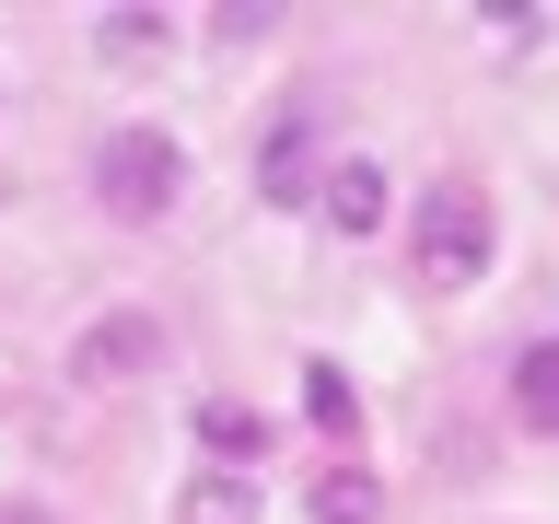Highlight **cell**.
<instances>
[{
  "label": "cell",
  "instance_id": "6da1fadb",
  "mask_svg": "<svg viewBox=\"0 0 559 524\" xmlns=\"http://www.w3.org/2000/svg\"><path fill=\"white\" fill-rule=\"evenodd\" d=\"M94 199L117 210V222H164V210L187 199V140L175 129H105L94 140Z\"/></svg>",
  "mask_w": 559,
  "mask_h": 524
},
{
  "label": "cell",
  "instance_id": "ba28073f",
  "mask_svg": "<svg viewBox=\"0 0 559 524\" xmlns=\"http://www.w3.org/2000/svg\"><path fill=\"white\" fill-rule=\"evenodd\" d=\"M304 419L326 443H349V431H361V384H349L338 361H304Z\"/></svg>",
  "mask_w": 559,
  "mask_h": 524
},
{
  "label": "cell",
  "instance_id": "9c48e42d",
  "mask_svg": "<svg viewBox=\"0 0 559 524\" xmlns=\"http://www.w3.org/2000/svg\"><path fill=\"white\" fill-rule=\"evenodd\" d=\"M175 513H187V524H257V489H245V466H199Z\"/></svg>",
  "mask_w": 559,
  "mask_h": 524
},
{
  "label": "cell",
  "instance_id": "277c9868",
  "mask_svg": "<svg viewBox=\"0 0 559 524\" xmlns=\"http://www.w3.org/2000/svg\"><path fill=\"white\" fill-rule=\"evenodd\" d=\"M152 361H164V314H152V303H105L94 326H82V338H70V373H82V384H117V373H152Z\"/></svg>",
  "mask_w": 559,
  "mask_h": 524
},
{
  "label": "cell",
  "instance_id": "5b68a950",
  "mask_svg": "<svg viewBox=\"0 0 559 524\" xmlns=\"http://www.w3.org/2000/svg\"><path fill=\"white\" fill-rule=\"evenodd\" d=\"M326 234H384V164L373 152H338V175H326Z\"/></svg>",
  "mask_w": 559,
  "mask_h": 524
},
{
  "label": "cell",
  "instance_id": "52a82bcc",
  "mask_svg": "<svg viewBox=\"0 0 559 524\" xmlns=\"http://www.w3.org/2000/svg\"><path fill=\"white\" fill-rule=\"evenodd\" d=\"M257 443H269V419H257V408L199 396V454H210V466H257Z\"/></svg>",
  "mask_w": 559,
  "mask_h": 524
},
{
  "label": "cell",
  "instance_id": "8fae6325",
  "mask_svg": "<svg viewBox=\"0 0 559 524\" xmlns=\"http://www.w3.org/2000/svg\"><path fill=\"white\" fill-rule=\"evenodd\" d=\"M0 524H59V513H35V501H0Z\"/></svg>",
  "mask_w": 559,
  "mask_h": 524
},
{
  "label": "cell",
  "instance_id": "8992f818",
  "mask_svg": "<svg viewBox=\"0 0 559 524\" xmlns=\"http://www.w3.org/2000/svg\"><path fill=\"white\" fill-rule=\"evenodd\" d=\"M513 419L559 443V338H524L513 349Z\"/></svg>",
  "mask_w": 559,
  "mask_h": 524
},
{
  "label": "cell",
  "instance_id": "30bf717a",
  "mask_svg": "<svg viewBox=\"0 0 559 524\" xmlns=\"http://www.w3.org/2000/svg\"><path fill=\"white\" fill-rule=\"evenodd\" d=\"M314 524H384L373 466H326V478H314Z\"/></svg>",
  "mask_w": 559,
  "mask_h": 524
},
{
  "label": "cell",
  "instance_id": "3957f363",
  "mask_svg": "<svg viewBox=\"0 0 559 524\" xmlns=\"http://www.w3.org/2000/svg\"><path fill=\"white\" fill-rule=\"evenodd\" d=\"M326 129H314V105H280L269 117V140H257V199L269 210H304V199H326Z\"/></svg>",
  "mask_w": 559,
  "mask_h": 524
},
{
  "label": "cell",
  "instance_id": "7a4b0ae2",
  "mask_svg": "<svg viewBox=\"0 0 559 524\" xmlns=\"http://www.w3.org/2000/svg\"><path fill=\"white\" fill-rule=\"evenodd\" d=\"M408 245H419V279H431V291H466V279L489 269V199H478V175H431Z\"/></svg>",
  "mask_w": 559,
  "mask_h": 524
}]
</instances>
